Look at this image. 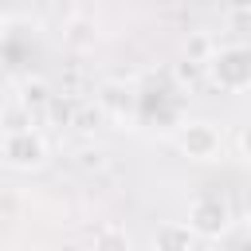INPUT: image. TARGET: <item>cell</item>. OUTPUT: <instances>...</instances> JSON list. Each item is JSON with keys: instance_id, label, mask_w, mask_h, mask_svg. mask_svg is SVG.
Wrapping results in <instances>:
<instances>
[{"instance_id": "obj_1", "label": "cell", "mask_w": 251, "mask_h": 251, "mask_svg": "<svg viewBox=\"0 0 251 251\" xmlns=\"http://www.w3.org/2000/svg\"><path fill=\"white\" fill-rule=\"evenodd\" d=\"M204 71L212 78V86L227 90V94H243L251 86V51L243 43H227V47H216L208 59H204Z\"/></svg>"}, {"instance_id": "obj_2", "label": "cell", "mask_w": 251, "mask_h": 251, "mask_svg": "<svg viewBox=\"0 0 251 251\" xmlns=\"http://www.w3.org/2000/svg\"><path fill=\"white\" fill-rule=\"evenodd\" d=\"M184 224H188V231H192L196 239H224V235L231 231V224H235V212H231L227 196H220V192H200V196H192Z\"/></svg>"}, {"instance_id": "obj_3", "label": "cell", "mask_w": 251, "mask_h": 251, "mask_svg": "<svg viewBox=\"0 0 251 251\" xmlns=\"http://www.w3.org/2000/svg\"><path fill=\"white\" fill-rule=\"evenodd\" d=\"M173 141L188 161H200V165L220 161V153H224V129L216 122H208V118H184L176 126Z\"/></svg>"}, {"instance_id": "obj_4", "label": "cell", "mask_w": 251, "mask_h": 251, "mask_svg": "<svg viewBox=\"0 0 251 251\" xmlns=\"http://www.w3.org/2000/svg\"><path fill=\"white\" fill-rule=\"evenodd\" d=\"M0 161L8 169H24V173L47 165V141H43V133L35 126H27V129H4L0 133Z\"/></svg>"}, {"instance_id": "obj_5", "label": "cell", "mask_w": 251, "mask_h": 251, "mask_svg": "<svg viewBox=\"0 0 251 251\" xmlns=\"http://www.w3.org/2000/svg\"><path fill=\"white\" fill-rule=\"evenodd\" d=\"M98 106L114 118V122H137V94L122 82H106L98 94Z\"/></svg>"}, {"instance_id": "obj_6", "label": "cell", "mask_w": 251, "mask_h": 251, "mask_svg": "<svg viewBox=\"0 0 251 251\" xmlns=\"http://www.w3.org/2000/svg\"><path fill=\"white\" fill-rule=\"evenodd\" d=\"M153 251H196V235L184 220H165L153 231Z\"/></svg>"}, {"instance_id": "obj_7", "label": "cell", "mask_w": 251, "mask_h": 251, "mask_svg": "<svg viewBox=\"0 0 251 251\" xmlns=\"http://www.w3.org/2000/svg\"><path fill=\"white\" fill-rule=\"evenodd\" d=\"M90 251H133V239H129L126 224L106 220V224L94 227V235H90Z\"/></svg>"}, {"instance_id": "obj_8", "label": "cell", "mask_w": 251, "mask_h": 251, "mask_svg": "<svg viewBox=\"0 0 251 251\" xmlns=\"http://www.w3.org/2000/svg\"><path fill=\"white\" fill-rule=\"evenodd\" d=\"M20 106H24L27 114H31V106H35V110L51 106V94H47V86H43V82H27V86H24V94H20ZM31 118H35V114H31Z\"/></svg>"}, {"instance_id": "obj_9", "label": "cell", "mask_w": 251, "mask_h": 251, "mask_svg": "<svg viewBox=\"0 0 251 251\" xmlns=\"http://www.w3.org/2000/svg\"><path fill=\"white\" fill-rule=\"evenodd\" d=\"M184 51H188V59H196V63H204V59H208V55H212L216 47L208 43V35H196V39H192V43H188Z\"/></svg>"}, {"instance_id": "obj_10", "label": "cell", "mask_w": 251, "mask_h": 251, "mask_svg": "<svg viewBox=\"0 0 251 251\" xmlns=\"http://www.w3.org/2000/svg\"><path fill=\"white\" fill-rule=\"evenodd\" d=\"M4 39H8V20L0 16V43H4Z\"/></svg>"}, {"instance_id": "obj_11", "label": "cell", "mask_w": 251, "mask_h": 251, "mask_svg": "<svg viewBox=\"0 0 251 251\" xmlns=\"http://www.w3.org/2000/svg\"><path fill=\"white\" fill-rule=\"evenodd\" d=\"M63 251H78V247H63Z\"/></svg>"}]
</instances>
